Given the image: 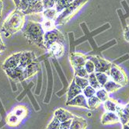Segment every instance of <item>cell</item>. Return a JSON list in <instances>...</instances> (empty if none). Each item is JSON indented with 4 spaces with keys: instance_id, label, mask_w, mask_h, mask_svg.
I'll use <instances>...</instances> for the list:
<instances>
[{
    "instance_id": "1",
    "label": "cell",
    "mask_w": 129,
    "mask_h": 129,
    "mask_svg": "<svg viewBox=\"0 0 129 129\" xmlns=\"http://www.w3.org/2000/svg\"><path fill=\"white\" fill-rule=\"evenodd\" d=\"M21 30L30 44H36L41 48L46 49L44 41V30L41 23L30 20L26 21Z\"/></svg>"
},
{
    "instance_id": "2",
    "label": "cell",
    "mask_w": 129,
    "mask_h": 129,
    "mask_svg": "<svg viewBox=\"0 0 129 129\" xmlns=\"http://www.w3.org/2000/svg\"><path fill=\"white\" fill-rule=\"evenodd\" d=\"M25 22V15L21 10L16 9L4 22L1 31L8 38L17 31L21 30Z\"/></svg>"
},
{
    "instance_id": "3",
    "label": "cell",
    "mask_w": 129,
    "mask_h": 129,
    "mask_svg": "<svg viewBox=\"0 0 129 129\" xmlns=\"http://www.w3.org/2000/svg\"><path fill=\"white\" fill-rule=\"evenodd\" d=\"M89 0H74L69 4L54 20L55 26L66 23L71 18L74 16Z\"/></svg>"
},
{
    "instance_id": "4",
    "label": "cell",
    "mask_w": 129,
    "mask_h": 129,
    "mask_svg": "<svg viewBox=\"0 0 129 129\" xmlns=\"http://www.w3.org/2000/svg\"><path fill=\"white\" fill-rule=\"evenodd\" d=\"M44 41L45 48L47 50H49V48L54 44L58 43L63 45L66 44L63 34L56 28L52 30L45 32L44 35Z\"/></svg>"
},
{
    "instance_id": "5",
    "label": "cell",
    "mask_w": 129,
    "mask_h": 129,
    "mask_svg": "<svg viewBox=\"0 0 129 129\" xmlns=\"http://www.w3.org/2000/svg\"><path fill=\"white\" fill-rule=\"evenodd\" d=\"M109 76L111 77L113 81L120 84L121 86H124L128 83V78L125 72L121 66L116 64H112Z\"/></svg>"
},
{
    "instance_id": "6",
    "label": "cell",
    "mask_w": 129,
    "mask_h": 129,
    "mask_svg": "<svg viewBox=\"0 0 129 129\" xmlns=\"http://www.w3.org/2000/svg\"><path fill=\"white\" fill-rule=\"evenodd\" d=\"M88 59H90L95 64V72H104L110 75V70L112 66V62L106 60L103 57L99 55L95 56H88Z\"/></svg>"
},
{
    "instance_id": "7",
    "label": "cell",
    "mask_w": 129,
    "mask_h": 129,
    "mask_svg": "<svg viewBox=\"0 0 129 129\" xmlns=\"http://www.w3.org/2000/svg\"><path fill=\"white\" fill-rule=\"evenodd\" d=\"M69 60L73 68L84 67L88 56L79 52H72L69 55Z\"/></svg>"
},
{
    "instance_id": "8",
    "label": "cell",
    "mask_w": 129,
    "mask_h": 129,
    "mask_svg": "<svg viewBox=\"0 0 129 129\" xmlns=\"http://www.w3.org/2000/svg\"><path fill=\"white\" fill-rule=\"evenodd\" d=\"M21 55H22V52H18L16 54H13L10 57H8L3 64V70L8 69H15L19 66Z\"/></svg>"
},
{
    "instance_id": "9",
    "label": "cell",
    "mask_w": 129,
    "mask_h": 129,
    "mask_svg": "<svg viewBox=\"0 0 129 129\" xmlns=\"http://www.w3.org/2000/svg\"><path fill=\"white\" fill-rule=\"evenodd\" d=\"M6 75L15 82H21L25 80L23 75V69L18 66L15 69H8L4 70Z\"/></svg>"
},
{
    "instance_id": "10",
    "label": "cell",
    "mask_w": 129,
    "mask_h": 129,
    "mask_svg": "<svg viewBox=\"0 0 129 129\" xmlns=\"http://www.w3.org/2000/svg\"><path fill=\"white\" fill-rule=\"evenodd\" d=\"M44 9L43 6L42 0H32L27 9L23 11L24 15H29L32 13H39L44 12Z\"/></svg>"
},
{
    "instance_id": "11",
    "label": "cell",
    "mask_w": 129,
    "mask_h": 129,
    "mask_svg": "<svg viewBox=\"0 0 129 129\" xmlns=\"http://www.w3.org/2000/svg\"><path fill=\"white\" fill-rule=\"evenodd\" d=\"M116 112L119 117L120 122L123 125L127 124V123L129 122V108L127 107V105L122 106L118 104L117 106Z\"/></svg>"
},
{
    "instance_id": "12",
    "label": "cell",
    "mask_w": 129,
    "mask_h": 129,
    "mask_svg": "<svg viewBox=\"0 0 129 129\" xmlns=\"http://www.w3.org/2000/svg\"><path fill=\"white\" fill-rule=\"evenodd\" d=\"M37 57L33 51H23L22 52L21 58H20V67L24 69L27 66H29L30 64L32 62L37 61Z\"/></svg>"
},
{
    "instance_id": "13",
    "label": "cell",
    "mask_w": 129,
    "mask_h": 129,
    "mask_svg": "<svg viewBox=\"0 0 129 129\" xmlns=\"http://www.w3.org/2000/svg\"><path fill=\"white\" fill-rule=\"evenodd\" d=\"M40 68H41V66H40V64L38 60L30 64L29 66H27L26 68L23 69L24 79H27L31 78L33 76H34L36 73L38 72Z\"/></svg>"
},
{
    "instance_id": "14",
    "label": "cell",
    "mask_w": 129,
    "mask_h": 129,
    "mask_svg": "<svg viewBox=\"0 0 129 129\" xmlns=\"http://www.w3.org/2000/svg\"><path fill=\"white\" fill-rule=\"evenodd\" d=\"M66 105L72 106V107H81L86 109H89L86 98L82 93L76 96L75 98H73L72 100L69 101V102H66Z\"/></svg>"
},
{
    "instance_id": "15",
    "label": "cell",
    "mask_w": 129,
    "mask_h": 129,
    "mask_svg": "<svg viewBox=\"0 0 129 129\" xmlns=\"http://www.w3.org/2000/svg\"><path fill=\"white\" fill-rule=\"evenodd\" d=\"M119 122H120L119 117H118L117 114H115V112L107 111L103 114L102 118H101V123H102V124H104V125L114 124H117Z\"/></svg>"
},
{
    "instance_id": "16",
    "label": "cell",
    "mask_w": 129,
    "mask_h": 129,
    "mask_svg": "<svg viewBox=\"0 0 129 129\" xmlns=\"http://www.w3.org/2000/svg\"><path fill=\"white\" fill-rule=\"evenodd\" d=\"M82 89L77 86V84L76 83L75 79L73 78L72 81V83L69 88L68 90V94H67V102L70 101L71 100H72L73 98H75L76 96L82 94Z\"/></svg>"
},
{
    "instance_id": "17",
    "label": "cell",
    "mask_w": 129,
    "mask_h": 129,
    "mask_svg": "<svg viewBox=\"0 0 129 129\" xmlns=\"http://www.w3.org/2000/svg\"><path fill=\"white\" fill-rule=\"evenodd\" d=\"M54 116L56 117L61 123L69 121L70 119H72L73 117H74V115H73L71 112L68 111L67 110L62 109V108H58L55 110Z\"/></svg>"
},
{
    "instance_id": "18",
    "label": "cell",
    "mask_w": 129,
    "mask_h": 129,
    "mask_svg": "<svg viewBox=\"0 0 129 129\" xmlns=\"http://www.w3.org/2000/svg\"><path fill=\"white\" fill-rule=\"evenodd\" d=\"M87 127V121L83 117L75 116L72 120V124L69 129H86Z\"/></svg>"
},
{
    "instance_id": "19",
    "label": "cell",
    "mask_w": 129,
    "mask_h": 129,
    "mask_svg": "<svg viewBox=\"0 0 129 129\" xmlns=\"http://www.w3.org/2000/svg\"><path fill=\"white\" fill-rule=\"evenodd\" d=\"M121 87L122 86L121 85L117 83V82H115L114 81H113V80H108L105 83V85L104 86L103 88L108 93H114V92L117 91L118 89H120Z\"/></svg>"
},
{
    "instance_id": "20",
    "label": "cell",
    "mask_w": 129,
    "mask_h": 129,
    "mask_svg": "<svg viewBox=\"0 0 129 129\" xmlns=\"http://www.w3.org/2000/svg\"><path fill=\"white\" fill-rule=\"evenodd\" d=\"M87 104H88V107H89V110H96L100 106L101 101L95 95V96H93L88 98Z\"/></svg>"
},
{
    "instance_id": "21",
    "label": "cell",
    "mask_w": 129,
    "mask_h": 129,
    "mask_svg": "<svg viewBox=\"0 0 129 129\" xmlns=\"http://www.w3.org/2000/svg\"><path fill=\"white\" fill-rule=\"evenodd\" d=\"M117 105H118V103L117 101H114L111 99H108L104 104V107L105 110L107 111H110V112H116Z\"/></svg>"
},
{
    "instance_id": "22",
    "label": "cell",
    "mask_w": 129,
    "mask_h": 129,
    "mask_svg": "<svg viewBox=\"0 0 129 129\" xmlns=\"http://www.w3.org/2000/svg\"><path fill=\"white\" fill-rule=\"evenodd\" d=\"M74 0H58L55 3V6H56L55 9H56L57 13H61Z\"/></svg>"
},
{
    "instance_id": "23",
    "label": "cell",
    "mask_w": 129,
    "mask_h": 129,
    "mask_svg": "<svg viewBox=\"0 0 129 129\" xmlns=\"http://www.w3.org/2000/svg\"><path fill=\"white\" fill-rule=\"evenodd\" d=\"M57 10L56 9H48V10H45L43 12V15L46 20H56V16H57Z\"/></svg>"
},
{
    "instance_id": "24",
    "label": "cell",
    "mask_w": 129,
    "mask_h": 129,
    "mask_svg": "<svg viewBox=\"0 0 129 129\" xmlns=\"http://www.w3.org/2000/svg\"><path fill=\"white\" fill-rule=\"evenodd\" d=\"M88 80H89V86H92L93 88H94L95 89H100L102 88V87H101V86L99 84V82H98V81L96 79L95 72H93V73H91V74L89 75Z\"/></svg>"
},
{
    "instance_id": "25",
    "label": "cell",
    "mask_w": 129,
    "mask_h": 129,
    "mask_svg": "<svg viewBox=\"0 0 129 129\" xmlns=\"http://www.w3.org/2000/svg\"><path fill=\"white\" fill-rule=\"evenodd\" d=\"M95 74H96V79L99 82V84L103 88L106 82L109 80L108 75L104 72H95Z\"/></svg>"
},
{
    "instance_id": "26",
    "label": "cell",
    "mask_w": 129,
    "mask_h": 129,
    "mask_svg": "<svg viewBox=\"0 0 129 129\" xmlns=\"http://www.w3.org/2000/svg\"><path fill=\"white\" fill-rule=\"evenodd\" d=\"M74 79H75V82L77 84V86H79L82 89H84L86 86H88L89 85L88 79H85V78H82V77L75 76Z\"/></svg>"
},
{
    "instance_id": "27",
    "label": "cell",
    "mask_w": 129,
    "mask_h": 129,
    "mask_svg": "<svg viewBox=\"0 0 129 129\" xmlns=\"http://www.w3.org/2000/svg\"><path fill=\"white\" fill-rule=\"evenodd\" d=\"M96 96L101 101V102H104V103L109 99L108 93L103 88L100 89L99 90H97L96 92Z\"/></svg>"
},
{
    "instance_id": "28",
    "label": "cell",
    "mask_w": 129,
    "mask_h": 129,
    "mask_svg": "<svg viewBox=\"0 0 129 129\" xmlns=\"http://www.w3.org/2000/svg\"><path fill=\"white\" fill-rule=\"evenodd\" d=\"M42 27L44 30H45L46 32L47 31H50L54 29H55V23L54 20H46L43 22V23H41Z\"/></svg>"
},
{
    "instance_id": "29",
    "label": "cell",
    "mask_w": 129,
    "mask_h": 129,
    "mask_svg": "<svg viewBox=\"0 0 129 129\" xmlns=\"http://www.w3.org/2000/svg\"><path fill=\"white\" fill-rule=\"evenodd\" d=\"M75 70V76L82 77V78H85L88 79L89 77V73L86 70L85 67H79V68H74Z\"/></svg>"
},
{
    "instance_id": "30",
    "label": "cell",
    "mask_w": 129,
    "mask_h": 129,
    "mask_svg": "<svg viewBox=\"0 0 129 129\" xmlns=\"http://www.w3.org/2000/svg\"><path fill=\"white\" fill-rule=\"evenodd\" d=\"M60 124H61V122L58 121V119L55 116H54L53 119L48 124L46 129H60Z\"/></svg>"
},
{
    "instance_id": "31",
    "label": "cell",
    "mask_w": 129,
    "mask_h": 129,
    "mask_svg": "<svg viewBox=\"0 0 129 129\" xmlns=\"http://www.w3.org/2000/svg\"><path fill=\"white\" fill-rule=\"evenodd\" d=\"M82 91H83V95L86 96V98H89L93 96H95L96 92L94 88L90 86L89 85L86 86L84 89H82Z\"/></svg>"
},
{
    "instance_id": "32",
    "label": "cell",
    "mask_w": 129,
    "mask_h": 129,
    "mask_svg": "<svg viewBox=\"0 0 129 129\" xmlns=\"http://www.w3.org/2000/svg\"><path fill=\"white\" fill-rule=\"evenodd\" d=\"M84 67H85L86 70L87 71V72L89 73V74H91V73L95 72V64L90 59H88L86 61Z\"/></svg>"
},
{
    "instance_id": "33",
    "label": "cell",
    "mask_w": 129,
    "mask_h": 129,
    "mask_svg": "<svg viewBox=\"0 0 129 129\" xmlns=\"http://www.w3.org/2000/svg\"><path fill=\"white\" fill-rule=\"evenodd\" d=\"M42 3L44 10H48V9H51L54 6L55 3V0H42Z\"/></svg>"
},
{
    "instance_id": "34",
    "label": "cell",
    "mask_w": 129,
    "mask_h": 129,
    "mask_svg": "<svg viewBox=\"0 0 129 129\" xmlns=\"http://www.w3.org/2000/svg\"><path fill=\"white\" fill-rule=\"evenodd\" d=\"M31 1H32V0H20V6H19V8H18V10H21L22 12L25 11L27 9V7L29 6Z\"/></svg>"
},
{
    "instance_id": "35",
    "label": "cell",
    "mask_w": 129,
    "mask_h": 129,
    "mask_svg": "<svg viewBox=\"0 0 129 129\" xmlns=\"http://www.w3.org/2000/svg\"><path fill=\"white\" fill-rule=\"evenodd\" d=\"M72 119H70V120H69V121H66L64 122H61L60 124V129H69L71 124H72Z\"/></svg>"
},
{
    "instance_id": "36",
    "label": "cell",
    "mask_w": 129,
    "mask_h": 129,
    "mask_svg": "<svg viewBox=\"0 0 129 129\" xmlns=\"http://www.w3.org/2000/svg\"><path fill=\"white\" fill-rule=\"evenodd\" d=\"M124 37L125 41L129 43V27L128 26H127L124 30Z\"/></svg>"
},
{
    "instance_id": "37",
    "label": "cell",
    "mask_w": 129,
    "mask_h": 129,
    "mask_svg": "<svg viewBox=\"0 0 129 129\" xmlns=\"http://www.w3.org/2000/svg\"><path fill=\"white\" fill-rule=\"evenodd\" d=\"M5 50H6V46H5V44H4L3 43H1V42H0V51H5Z\"/></svg>"
},
{
    "instance_id": "38",
    "label": "cell",
    "mask_w": 129,
    "mask_h": 129,
    "mask_svg": "<svg viewBox=\"0 0 129 129\" xmlns=\"http://www.w3.org/2000/svg\"><path fill=\"white\" fill-rule=\"evenodd\" d=\"M13 2H14V3H15V5H16V9L19 8V6H20V0H13Z\"/></svg>"
},
{
    "instance_id": "39",
    "label": "cell",
    "mask_w": 129,
    "mask_h": 129,
    "mask_svg": "<svg viewBox=\"0 0 129 129\" xmlns=\"http://www.w3.org/2000/svg\"><path fill=\"white\" fill-rule=\"evenodd\" d=\"M2 11H3V1L0 0V17L2 16Z\"/></svg>"
},
{
    "instance_id": "40",
    "label": "cell",
    "mask_w": 129,
    "mask_h": 129,
    "mask_svg": "<svg viewBox=\"0 0 129 129\" xmlns=\"http://www.w3.org/2000/svg\"><path fill=\"white\" fill-rule=\"evenodd\" d=\"M122 129H129V127L127 126V124H124Z\"/></svg>"
},
{
    "instance_id": "41",
    "label": "cell",
    "mask_w": 129,
    "mask_h": 129,
    "mask_svg": "<svg viewBox=\"0 0 129 129\" xmlns=\"http://www.w3.org/2000/svg\"><path fill=\"white\" fill-rule=\"evenodd\" d=\"M0 42H1V43H3V39H2V38H1V35H0Z\"/></svg>"
},
{
    "instance_id": "42",
    "label": "cell",
    "mask_w": 129,
    "mask_h": 129,
    "mask_svg": "<svg viewBox=\"0 0 129 129\" xmlns=\"http://www.w3.org/2000/svg\"><path fill=\"white\" fill-rule=\"evenodd\" d=\"M127 107L129 108V104H127Z\"/></svg>"
},
{
    "instance_id": "43",
    "label": "cell",
    "mask_w": 129,
    "mask_h": 129,
    "mask_svg": "<svg viewBox=\"0 0 129 129\" xmlns=\"http://www.w3.org/2000/svg\"><path fill=\"white\" fill-rule=\"evenodd\" d=\"M127 126L129 127V122H127Z\"/></svg>"
},
{
    "instance_id": "44",
    "label": "cell",
    "mask_w": 129,
    "mask_h": 129,
    "mask_svg": "<svg viewBox=\"0 0 129 129\" xmlns=\"http://www.w3.org/2000/svg\"><path fill=\"white\" fill-rule=\"evenodd\" d=\"M2 54V51H0V54Z\"/></svg>"
},
{
    "instance_id": "45",
    "label": "cell",
    "mask_w": 129,
    "mask_h": 129,
    "mask_svg": "<svg viewBox=\"0 0 129 129\" xmlns=\"http://www.w3.org/2000/svg\"><path fill=\"white\" fill-rule=\"evenodd\" d=\"M57 1H58V0H55V2H57Z\"/></svg>"
},
{
    "instance_id": "46",
    "label": "cell",
    "mask_w": 129,
    "mask_h": 129,
    "mask_svg": "<svg viewBox=\"0 0 129 129\" xmlns=\"http://www.w3.org/2000/svg\"><path fill=\"white\" fill-rule=\"evenodd\" d=\"M128 26V27H129V25H128V26Z\"/></svg>"
}]
</instances>
